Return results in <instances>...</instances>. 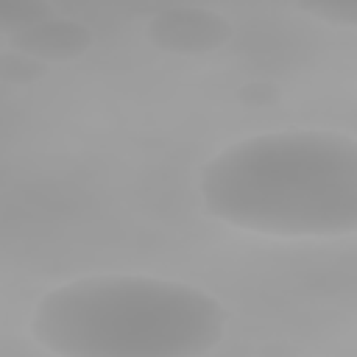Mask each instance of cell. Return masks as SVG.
I'll list each match as a JSON object with an SVG mask.
<instances>
[{
	"mask_svg": "<svg viewBox=\"0 0 357 357\" xmlns=\"http://www.w3.org/2000/svg\"><path fill=\"white\" fill-rule=\"evenodd\" d=\"M226 324L223 301L198 284L112 271L42 293L28 335L53 357H209Z\"/></svg>",
	"mask_w": 357,
	"mask_h": 357,
	"instance_id": "2",
	"label": "cell"
},
{
	"mask_svg": "<svg viewBox=\"0 0 357 357\" xmlns=\"http://www.w3.org/2000/svg\"><path fill=\"white\" fill-rule=\"evenodd\" d=\"M47 73V64L14 50V47H3L0 53V81L8 84V86H31L36 84L39 78H45Z\"/></svg>",
	"mask_w": 357,
	"mask_h": 357,
	"instance_id": "6",
	"label": "cell"
},
{
	"mask_svg": "<svg viewBox=\"0 0 357 357\" xmlns=\"http://www.w3.org/2000/svg\"><path fill=\"white\" fill-rule=\"evenodd\" d=\"M6 45L42 61V64H70L92 47V31L78 20H64L56 14L33 28L17 33Z\"/></svg>",
	"mask_w": 357,
	"mask_h": 357,
	"instance_id": "4",
	"label": "cell"
},
{
	"mask_svg": "<svg viewBox=\"0 0 357 357\" xmlns=\"http://www.w3.org/2000/svg\"><path fill=\"white\" fill-rule=\"evenodd\" d=\"M234 36V22L206 6H167L145 25V39L173 56H206L226 47Z\"/></svg>",
	"mask_w": 357,
	"mask_h": 357,
	"instance_id": "3",
	"label": "cell"
},
{
	"mask_svg": "<svg viewBox=\"0 0 357 357\" xmlns=\"http://www.w3.org/2000/svg\"><path fill=\"white\" fill-rule=\"evenodd\" d=\"M301 14L315 17L326 25L337 28H354L357 31V0H326V3H298Z\"/></svg>",
	"mask_w": 357,
	"mask_h": 357,
	"instance_id": "7",
	"label": "cell"
},
{
	"mask_svg": "<svg viewBox=\"0 0 357 357\" xmlns=\"http://www.w3.org/2000/svg\"><path fill=\"white\" fill-rule=\"evenodd\" d=\"M56 17V8L45 0H3L0 3V36L3 42L14 39L17 33Z\"/></svg>",
	"mask_w": 357,
	"mask_h": 357,
	"instance_id": "5",
	"label": "cell"
},
{
	"mask_svg": "<svg viewBox=\"0 0 357 357\" xmlns=\"http://www.w3.org/2000/svg\"><path fill=\"white\" fill-rule=\"evenodd\" d=\"M209 218L276 240L357 234V137L279 128L229 142L198 173Z\"/></svg>",
	"mask_w": 357,
	"mask_h": 357,
	"instance_id": "1",
	"label": "cell"
},
{
	"mask_svg": "<svg viewBox=\"0 0 357 357\" xmlns=\"http://www.w3.org/2000/svg\"><path fill=\"white\" fill-rule=\"evenodd\" d=\"M282 89L273 81H245L237 89V100L248 109H268L273 103H279Z\"/></svg>",
	"mask_w": 357,
	"mask_h": 357,
	"instance_id": "8",
	"label": "cell"
}]
</instances>
